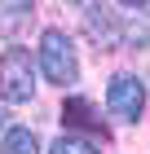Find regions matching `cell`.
<instances>
[{
  "label": "cell",
  "instance_id": "6da1fadb",
  "mask_svg": "<svg viewBox=\"0 0 150 154\" xmlns=\"http://www.w3.org/2000/svg\"><path fill=\"white\" fill-rule=\"evenodd\" d=\"M35 62H40L44 79H49V84H58V88H66V84H75V79H80L75 40H71L66 31H58V26H49L44 35H40V53H35Z\"/></svg>",
  "mask_w": 150,
  "mask_h": 154
},
{
  "label": "cell",
  "instance_id": "7a4b0ae2",
  "mask_svg": "<svg viewBox=\"0 0 150 154\" xmlns=\"http://www.w3.org/2000/svg\"><path fill=\"white\" fill-rule=\"evenodd\" d=\"M0 97L9 101V106H22L35 97V62L27 48H5L0 53Z\"/></svg>",
  "mask_w": 150,
  "mask_h": 154
},
{
  "label": "cell",
  "instance_id": "3957f363",
  "mask_svg": "<svg viewBox=\"0 0 150 154\" xmlns=\"http://www.w3.org/2000/svg\"><path fill=\"white\" fill-rule=\"evenodd\" d=\"M106 110H110V119H119V123H137L141 110H146V88H141L137 75H110V84H106Z\"/></svg>",
  "mask_w": 150,
  "mask_h": 154
},
{
  "label": "cell",
  "instance_id": "277c9868",
  "mask_svg": "<svg viewBox=\"0 0 150 154\" xmlns=\"http://www.w3.org/2000/svg\"><path fill=\"white\" fill-rule=\"evenodd\" d=\"M84 35L93 40V48L115 53V48L124 44V22H119V13L102 9V5H88V9H84Z\"/></svg>",
  "mask_w": 150,
  "mask_h": 154
},
{
  "label": "cell",
  "instance_id": "5b68a950",
  "mask_svg": "<svg viewBox=\"0 0 150 154\" xmlns=\"http://www.w3.org/2000/svg\"><path fill=\"white\" fill-rule=\"evenodd\" d=\"M35 22V0H0V35L18 40Z\"/></svg>",
  "mask_w": 150,
  "mask_h": 154
},
{
  "label": "cell",
  "instance_id": "8992f818",
  "mask_svg": "<svg viewBox=\"0 0 150 154\" xmlns=\"http://www.w3.org/2000/svg\"><path fill=\"white\" fill-rule=\"evenodd\" d=\"M62 119L66 123H75V128H88V132H102V141H106V128H102V115L93 110L88 97H66V106H62Z\"/></svg>",
  "mask_w": 150,
  "mask_h": 154
},
{
  "label": "cell",
  "instance_id": "52a82bcc",
  "mask_svg": "<svg viewBox=\"0 0 150 154\" xmlns=\"http://www.w3.org/2000/svg\"><path fill=\"white\" fill-rule=\"evenodd\" d=\"M0 154H40V141L31 128H9L0 137Z\"/></svg>",
  "mask_w": 150,
  "mask_h": 154
},
{
  "label": "cell",
  "instance_id": "ba28073f",
  "mask_svg": "<svg viewBox=\"0 0 150 154\" xmlns=\"http://www.w3.org/2000/svg\"><path fill=\"white\" fill-rule=\"evenodd\" d=\"M49 154H102V145L88 141V137H80V132H62L58 141L49 145Z\"/></svg>",
  "mask_w": 150,
  "mask_h": 154
},
{
  "label": "cell",
  "instance_id": "9c48e42d",
  "mask_svg": "<svg viewBox=\"0 0 150 154\" xmlns=\"http://www.w3.org/2000/svg\"><path fill=\"white\" fill-rule=\"evenodd\" d=\"M119 5H128V9H141V5H150V0H119Z\"/></svg>",
  "mask_w": 150,
  "mask_h": 154
},
{
  "label": "cell",
  "instance_id": "30bf717a",
  "mask_svg": "<svg viewBox=\"0 0 150 154\" xmlns=\"http://www.w3.org/2000/svg\"><path fill=\"white\" fill-rule=\"evenodd\" d=\"M0 132H5V110H0Z\"/></svg>",
  "mask_w": 150,
  "mask_h": 154
},
{
  "label": "cell",
  "instance_id": "8fae6325",
  "mask_svg": "<svg viewBox=\"0 0 150 154\" xmlns=\"http://www.w3.org/2000/svg\"><path fill=\"white\" fill-rule=\"evenodd\" d=\"M66 5H80V0H66Z\"/></svg>",
  "mask_w": 150,
  "mask_h": 154
}]
</instances>
